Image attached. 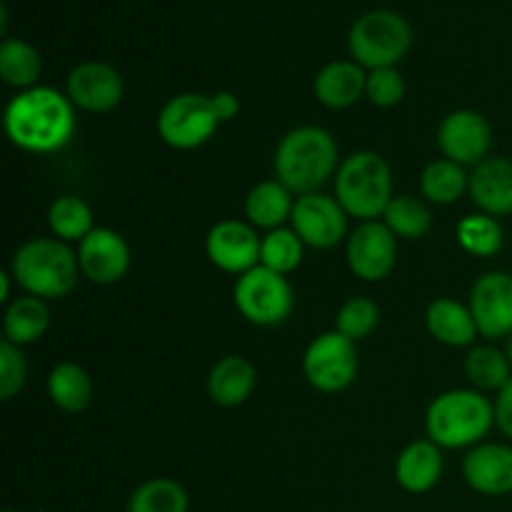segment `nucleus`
<instances>
[{
	"label": "nucleus",
	"instance_id": "obj_36",
	"mask_svg": "<svg viewBox=\"0 0 512 512\" xmlns=\"http://www.w3.org/2000/svg\"><path fill=\"white\" fill-rule=\"evenodd\" d=\"M365 95L378 108H393L403 100L405 95V80L395 68H378L370 70L368 85H365Z\"/></svg>",
	"mask_w": 512,
	"mask_h": 512
},
{
	"label": "nucleus",
	"instance_id": "obj_37",
	"mask_svg": "<svg viewBox=\"0 0 512 512\" xmlns=\"http://www.w3.org/2000/svg\"><path fill=\"white\" fill-rule=\"evenodd\" d=\"M495 423H498L500 433L512 440V378L498 395V403H495Z\"/></svg>",
	"mask_w": 512,
	"mask_h": 512
},
{
	"label": "nucleus",
	"instance_id": "obj_26",
	"mask_svg": "<svg viewBox=\"0 0 512 512\" xmlns=\"http://www.w3.org/2000/svg\"><path fill=\"white\" fill-rule=\"evenodd\" d=\"M43 73V58L38 50L20 38H5L0 45V78L20 90H30Z\"/></svg>",
	"mask_w": 512,
	"mask_h": 512
},
{
	"label": "nucleus",
	"instance_id": "obj_24",
	"mask_svg": "<svg viewBox=\"0 0 512 512\" xmlns=\"http://www.w3.org/2000/svg\"><path fill=\"white\" fill-rule=\"evenodd\" d=\"M50 325L48 305L35 295H25V298L13 300L5 310L3 330L5 340L13 345H30L45 335Z\"/></svg>",
	"mask_w": 512,
	"mask_h": 512
},
{
	"label": "nucleus",
	"instance_id": "obj_7",
	"mask_svg": "<svg viewBox=\"0 0 512 512\" xmlns=\"http://www.w3.org/2000/svg\"><path fill=\"white\" fill-rule=\"evenodd\" d=\"M293 303V288L285 275L273 273L263 265L243 273L235 283V305L240 315L260 328L285 323L293 313Z\"/></svg>",
	"mask_w": 512,
	"mask_h": 512
},
{
	"label": "nucleus",
	"instance_id": "obj_21",
	"mask_svg": "<svg viewBox=\"0 0 512 512\" xmlns=\"http://www.w3.org/2000/svg\"><path fill=\"white\" fill-rule=\"evenodd\" d=\"M255 383H258V373L253 363L240 355H228L210 370L208 393L220 408H238L253 395Z\"/></svg>",
	"mask_w": 512,
	"mask_h": 512
},
{
	"label": "nucleus",
	"instance_id": "obj_22",
	"mask_svg": "<svg viewBox=\"0 0 512 512\" xmlns=\"http://www.w3.org/2000/svg\"><path fill=\"white\" fill-rule=\"evenodd\" d=\"M425 325L438 343L450 345V348H465L480 333L470 308L450 298H438L430 303L428 313H425Z\"/></svg>",
	"mask_w": 512,
	"mask_h": 512
},
{
	"label": "nucleus",
	"instance_id": "obj_15",
	"mask_svg": "<svg viewBox=\"0 0 512 512\" xmlns=\"http://www.w3.org/2000/svg\"><path fill=\"white\" fill-rule=\"evenodd\" d=\"M493 143V128L475 110H455L438 130V145L445 158L458 165H478Z\"/></svg>",
	"mask_w": 512,
	"mask_h": 512
},
{
	"label": "nucleus",
	"instance_id": "obj_19",
	"mask_svg": "<svg viewBox=\"0 0 512 512\" xmlns=\"http://www.w3.org/2000/svg\"><path fill=\"white\" fill-rule=\"evenodd\" d=\"M365 85H368V75H365L363 65L355 60H335L328 63L318 75H315V98L325 105V108H350L365 95Z\"/></svg>",
	"mask_w": 512,
	"mask_h": 512
},
{
	"label": "nucleus",
	"instance_id": "obj_30",
	"mask_svg": "<svg viewBox=\"0 0 512 512\" xmlns=\"http://www.w3.org/2000/svg\"><path fill=\"white\" fill-rule=\"evenodd\" d=\"M465 373L475 388L498 390V393L512 378L508 355L500 353L493 345H480V348L470 350V355L465 358Z\"/></svg>",
	"mask_w": 512,
	"mask_h": 512
},
{
	"label": "nucleus",
	"instance_id": "obj_17",
	"mask_svg": "<svg viewBox=\"0 0 512 512\" xmlns=\"http://www.w3.org/2000/svg\"><path fill=\"white\" fill-rule=\"evenodd\" d=\"M463 475L480 495L500 498L512 493V448L500 443L478 445L465 458Z\"/></svg>",
	"mask_w": 512,
	"mask_h": 512
},
{
	"label": "nucleus",
	"instance_id": "obj_29",
	"mask_svg": "<svg viewBox=\"0 0 512 512\" xmlns=\"http://www.w3.org/2000/svg\"><path fill=\"white\" fill-rule=\"evenodd\" d=\"M128 512H188V493L175 480L153 478L135 490Z\"/></svg>",
	"mask_w": 512,
	"mask_h": 512
},
{
	"label": "nucleus",
	"instance_id": "obj_35",
	"mask_svg": "<svg viewBox=\"0 0 512 512\" xmlns=\"http://www.w3.org/2000/svg\"><path fill=\"white\" fill-rule=\"evenodd\" d=\"M28 378V363L18 345L3 340L0 343V400H10Z\"/></svg>",
	"mask_w": 512,
	"mask_h": 512
},
{
	"label": "nucleus",
	"instance_id": "obj_27",
	"mask_svg": "<svg viewBox=\"0 0 512 512\" xmlns=\"http://www.w3.org/2000/svg\"><path fill=\"white\" fill-rule=\"evenodd\" d=\"M48 225L53 235L63 243L83 240L93 233V210L88 208L83 198L78 195H63L55 200L48 210Z\"/></svg>",
	"mask_w": 512,
	"mask_h": 512
},
{
	"label": "nucleus",
	"instance_id": "obj_23",
	"mask_svg": "<svg viewBox=\"0 0 512 512\" xmlns=\"http://www.w3.org/2000/svg\"><path fill=\"white\" fill-rule=\"evenodd\" d=\"M293 193L280 180H265L255 185L245 198V215L255 228L278 230L293 215Z\"/></svg>",
	"mask_w": 512,
	"mask_h": 512
},
{
	"label": "nucleus",
	"instance_id": "obj_32",
	"mask_svg": "<svg viewBox=\"0 0 512 512\" xmlns=\"http://www.w3.org/2000/svg\"><path fill=\"white\" fill-rule=\"evenodd\" d=\"M303 245L305 243L295 230H270L263 238V248H260V265L280 275L293 273L303 263Z\"/></svg>",
	"mask_w": 512,
	"mask_h": 512
},
{
	"label": "nucleus",
	"instance_id": "obj_3",
	"mask_svg": "<svg viewBox=\"0 0 512 512\" xmlns=\"http://www.w3.org/2000/svg\"><path fill=\"white\" fill-rule=\"evenodd\" d=\"M78 255L53 238H33L13 255L10 273L35 298H65L78 283Z\"/></svg>",
	"mask_w": 512,
	"mask_h": 512
},
{
	"label": "nucleus",
	"instance_id": "obj_11",
	"mask_svg": "<svg viewBox=\"0 0 512 512\" xmlns=\"http://www.w3.org/2000/svg\"><path fill=\"white\" fill-rule=\"evenodd\" d=\"M395 260H398V238L385 223L368 220L350 235L348 263L360 280L375 283L388 278L395 268Z\"/></svg>",
	"mask_w": 512,
	"mask_h": 512
},
{
	"label": "nucleus",
	"instance_id": "obj_8",
	"mask_svg": "<svg viewBox=\"0 0 512 512\" xmlns=\"http://www.w3.org/2000/svg\"><path fill=\"white\" fill-rule=\"evenodd\" d=\"M213 98L200 93H180L163 105L158 115V133L170 148L195 150L208 143L218 130Z\"/></svg>",
	"mask_w": 512,
	"mask_h": 512
},
{
	"label": "nucleus",
	"instance_id": "obj_12",
	"mask_svg": "<svg viewBox=\"0 0 512 512\" xmlns=\"http://www.w3.org/2000/svg\"><path fill=\"white\" fill-rule=\"evenodd\" d=\"M470 313L478 323L480 335L488 340L510 338L512 335V275L485 273L475 280L470 293Z\"/></svg>",
	"mask_w": 512,
	"mask_h": 512
},
{
	"label": "nucleus",
	"instance_id": "obj_40",
	"mask_svg": "<svg viewBox=\"0 0 512 512\" xmlns=\"http://www.w3.org/2000/svg\"><path fill=\"white\" fill-rule=\"evenodd\" d=\"M505 355H508V360H510V365H512V335H510V340H508V353H505Z\"/></svg>",
	"mask_w": 512,
	"mask_h": 512
},
{
	"label": "nucleus",
	"instance_id": "obj_39",
	"mask_svg": "<svg viewBox=\"0 0 512 512\" xmlns=\"http://www.w3.org/2000/svg\"><path fill=\"white\" fill-rule=\"evenodd\" d=\"M0 300H8L10 298V275L8 273H0Z\"/></svg>",
	"mask_w": 512,
	"mask_h": 512
},
{
	"label": "nucleus",
	"instance_id": "obj_6",
	"mask_svg": "<svg viewBox=\"0 0 512 512\" xmlns=\"http://www.w3.org/2000/svg\"><path fill=\"white\" fill-rule=\"evenodd\" d=\"M348 45L355 63L363 68H393L413 45V28L395 10H370L353 23Z\"/></svg>",
	"mask_w": 512,
	"mask_h": 512
},
{
	"label": "nucleus",
	"instance_id": "obj_33",
	"mask_svg": "<svg viewBox=\"0 0 512 512\" xmlns=\"http://www.w3.org/2000/svg\"><path fill=\"white\" fill-rule=\"evenodd\" d=\"M383 218L385 225L393 230L395 238L418 240L430 230V210L418 198H410V195H400V198L390 200Z\"/></svg>",
	"mask_w": 512,
	"mask_h": 512
},
{
	"label": "nucleus",
	"instance_id": "obj_10",
	"mask_svg": "<svg viewBox=\"0 0 512 512\" xmlns=\"http://www.w3.org/2000/svg\"><path fill=\"white\" fill-rule=\"evenodd\" d=\"M345 215L348 213L338 203V198L310 193L295 200L290 220H293V230L305 245L315 250H328L345 238V228H348Z\"/></svg>",
	"mask_w": 512,
	"mask_h": 512
},
{
	"label": "nucleus",
	"instance_id": "obj_31",
	"mask_svg": "<svg viewBox=\"0 0 512 512\" xmlns=\"http://www.w3.org/2000/svg\"><path fill=\"white\" fill-rule=\"evenodd\" d=\"M458 243L465 253L493 258L503 248V228L493 215H468L458 225Z\"/></svg>",
	"mask_w": 512,
	"mask_h": 512
},
{
	"label": "nucleus",
	"instance_id": "obj_13",
	"mask_svg": "<svg viewBox=\"0 0 512 512\" xmlns=\"http://www.w3.org/2000/svg\"><path fill=\"white\" fill-rule=\"evenodd\" d=\"M68 98L75 108L88 113H110L123 100L125 85L118 70L100 60H88L70 70L68 75Z\"/></svg>",
	"mask_w": 512,
	"mask_h": 512
},
{
	"label": "nucleus",
	"instance_id": "obj_38",
	"mask_svg": "<svg viewBox=\"0 0 512 512\" xmlns=\"http://www.w3.org/2000/svg\"><path fill=\"white\" fill-rule=\"evenodd\" d=\"M213 98V108H215V115H218L220 123H225V120H233L235 115L240 113V100L235 98L233 93H215L210 95Z\"/></svg>",
	"mask_w": 512,
	"mask_h": 512
},
{
	"label": "nucleus",
	"instance_id": "obj_9",
	"mask_svg": "<svg viewBox=\"0 0 512 512\" xmlns=\"http://www.w3.org/2000/svg\"><path fill=\"white\" fill-rule=\"evenodd\" d=\"M308 383L320 393H340L358 375V350L343 333H323L308 345L303 358Z\"/></svg>",
	"mask_w": 512,
	"mask_h": 512
},
{
	"label": "nucleus",
	"instance_id": "obj_1",
	"mask_svg": "<svg viewBox=\"0 0 512 512\" xmlns=\"http://www.w3.org/2000/svg\"><path fill=\"white\" fill-rule=\"evenodd\" d=\"M5 133L10 143L28 153H53L73 138V103L55 88L23 90L5 108Z\"/></svg>",
	"mask_w": 512,
	"mask_h": 512
},
{
	"label": "nucleus",
	"instance_id": "obj_25",
	"mask_svg": "<svg viewBox=\"0 0 512 512\" xmlns=\"http://www.w3.org/2000/svg\"><path fill=\"white\" fill-rule=\"evenodd\" d=\"M48 395L65 413H80L90 405L93 383L78 363H58L48 375Z\"/></svg>",
	"mask_w": 512,
	"mask_h": 512
},
{
	"label": "nucleus",
	"instance_id": "obj_5",
	"mask_svg": "<svg viewBox=\"0 0 512 512\" xmlns=\"http://www.w3.org/2000/svg\"><path fill=\"white\" fill-rule=\"evenodd\" d=\"M335 198L343 210L363 223L380 218L393 200V173L385 158L360 150L345 158L335 173Z\"/></svg>",
	"mask_w": 512,
	"mask_h": 512
},
{
	"label": "nucleus",
	"instance_id": "obj_4",
	"mask_svg": "<svg viewBox=\"0 0 512 512\" xmlns=\"http://www.w3.org/2000/svg\"><path fill=\"white\" fill-rule=\"evenodd\" d=\"M495 423V405L478 390H448L430 403L425 415L428 438L440 448H465L488 435Z\"/></svg>",
	"mask_w": 512,
	"mask_h": 512
},
{
	"label": "nucleus",
	"instance_id": "obj_34",
	"mask_svg": "<svg viewBox=\"0 0 512 512\" xmlns=\"http://www.w3.org/2000/svg\"><path fill=\"white\" fill-rule=\"evenodd\" d=\"M380 323V308L375 300L370 298H350L343 308L338 310V320H335V328L338 333H343L345 338L363 340L378 328Z\"/></svg>",
	"mask_w": 512,
	"mask_h": 512
},
{
	"label": "nucleus",
	"instance_id": "obj_20",
	"mask_svg": "<svg viewBox=\"0 0 512 512\" xmlns=\"http://www.w3.org/2000/svg\"><path fill=\"white\" fill-rule=\"evenodd\" d=\"M440 473H443V455L440 445L433 440H415L400 453L395 463V478L400 488L408 493H428L438 485Z\"/></svg>",
	"mask_w": 512,
	"mask_h": 512
},
{
	"label": "nucleus",
	"instance_id": "obj_41",
	"mask_svg": "<svg viewBox=\"0 0 512 512\" xmlns=\"http://www.w3.org/2000/svg\"><path fill=\"white\" fill-rule=\"evenodd\" d=\"M3 512H15V510H3Z\"/></svg>",
	"mask_w": 512,
	"mask_h": 512
},
{
	"label": "nucleus",
	"instance_id": "obj_16",
	"mask_svg": "<svg viewBox=\"0 0 512 512\" xmlns=\"http://www.w3.org/2000/svg\"><path fill=\"white\" fill-rule=\"evenodd\" d=\"M80 273L98 285H113L125 278L130 268V248L123 235L110 228H95L80 240Z\"/></svg>",
	"mask_w": 512,
	"mask_h": 512
},
{
	"label": "nucleus",
	"instance_id": "obj_2",
	"mask_svg": "<svg viewBox=\"0 0 512 512\" xmlns=\"http://www.w3.org/2000/svg\"><path fill=\"white\" fill-rule=\"evenodd\" d=\"M338 168V145L328 130L318 125L295 128L275 150V175L290 193L310 195Z\"/></svg>",
	"mask_w": 512,
	"mask_h": 512
},
{
	"label": "nucleus",
	"instance_id": "obj_18",
	"mask_svg": "<svg viewBox=\"0 0 512 512\" xmlns=\"http://www.w3.org/2000/svg\"><path fill=\"white\" fill-rule=\"evenodd\" d=\"M470 198L485 215H512V160L485 158L470 175Z\"/></svg>",
	"mask_w": 512,
	"mask_h": 512
},
{
	"label": "nucleus",
	"instance_id": "obj_28",
	"mask_svg": "<svg viewBox=\"0 0 512 512\" xmlns=\"http://www.w3.org/2000/svg\"><path fill=\"white\" fill-rule=\"evenodd\" d=\"M468 183L470 178L465 175L463 165L453 163V160L448 158L430 163L428 168L423 170V175H420V190H423V195L430 203L438 205L455 203V200L465 193Z\"/></svg>",
	"mask_w": 512,
	"mask_h": 512
},
{
	"label": "nucleus",
	"instance_id": "obj_14",
	"mask_svg": "<svg viewBox=\"0 0 512 512\" xmlns=\"http://www.w3.org/2000/svg\"><path fill=\"white\" fill-rule=\"evenodd\" d=\"M260 248H263V240L250 225L240 223V220H220L205 238V253H208L210 263L225 273L243 275L258 268Z\"/></svg>",
	"mask_w": 512,
	"mask_h": 512
}]
</instances>
